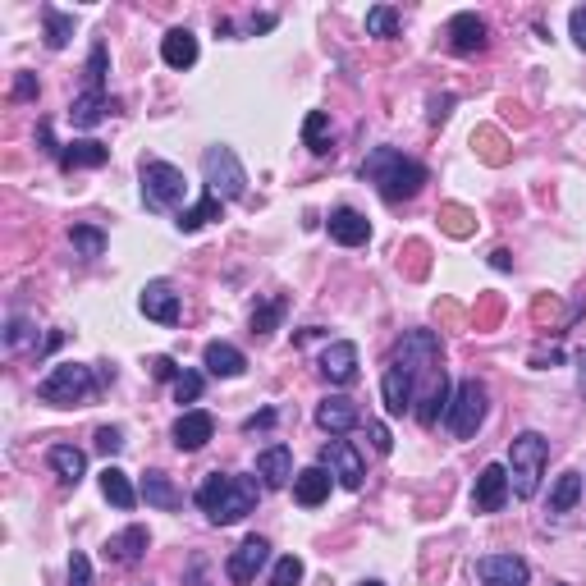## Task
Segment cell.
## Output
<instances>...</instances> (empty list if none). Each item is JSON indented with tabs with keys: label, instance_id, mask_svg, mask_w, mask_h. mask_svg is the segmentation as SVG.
<instances>
[{
	"label": "cell",
	"instance_id": "6da1fadb",
	"mask_svg": "<svg viewBox=\"0 0 586 586\" xmlns=\"http://www.w3.org/2000/svg\"><path fill=\"white\" fill-rule=\"evenodd\" d=\"M197 509L207 513L216 527H234L243 522L261 500V486L257 477H239V472H211L202 486H197Z\"/></svg>",
	"mask_w": 586,
	"mask_h": 586
},
{
	"label": "cell",
	"instance_id": "7a4b0ae2",
	"mask_svg": "<svg viewBox=\"0 0 586 586\" xmlns=\"http://www.w3.org/2000/svg\"><path fill=\"white\" fill-rule=\"evenodd\" d=\"M362 179H367V184L380 193V202L399 207V202H413V197L422 193L426 165L408 161V156L394 152V147H371L367 161H362Z\"/></svg>",
	"mask_w": 586,
	"mask_h": 586
},
{
	"label": "cell",
	"instance_id": "3957f363",
	"mask_svg": "<svg viewBox=\"0 0 586 586\" xmlns=\"http://www.w3.org/2000/svg\"><path fill=\"white\" fill-rule=\"evenodd\" d=\"M545 463H550V440L541 431H522L509 440V486L518 500H532L541 490Z\"/></svg>",
	"mask_w": 586,
	"mask_h": 586
},
{
	"label": "cell",
	"instance_id": "277c9868",
	"mask_svg": "<svg viewBox=\"0 0 586 586\" xmlns=\"http://www.w3.org/2000/svg\"><path fill=\"white\" fill-rule=\"evenodd\" d=\"M97 376H92V367H83V362H60V367L46 371V380L37 385V399L51 403V408H83V403L97 399Z\"/></svg>",
	"mask_w": 586,
	"mask_h": 586
},
{
	"label": "cell",
	"instance_id": "5b68a950",
	"mask_svg": "<svg viewBox=\"0 0 586 586\" xmlns=\"http://www.w3.org/2000/svg\"><path fill=\"white\" fill-rule=\"evenodd\" d=\"M202 179H207V193H216L220 202H239L248 193V170L234 156V147H207L202 152Z\"/></svg>",
	"mask_w": 586,
	"mask_h": 586
},
{
	"label": "cell",
	"instance_id": "8992f818",
	"mask_svg": "<svg viewBox=\"0 0 586 586\" xmlns=\"http://www.w3.org/2000/svg\"><path fill=\"white\" fill-rule=\"evenodd\" d=\"M486 413H490V390L472 376V380H463V385L454 390V399H449L445 426L458 435V440H472V435L481 431V422H486Z\"/></svg>",
	"mask_w": 586,
	"mask_h": 586
},
{
	"label": "cell",
	"instance_id": "52a82bcc",
	"mask_svg": "<svg viewBox=\"0 0 586 586\" xmlns=\"http://www.w3.org/2000/svg\"><path fill=\"white\" fill-rule=\"evenodd\" d=\"M188 197V179L170 161H142V202L147 211H170Z\"/></svg>",
	"mask_w": 586,
	"mask_h": 586
},
{
	"label": "cell",
	"instance_id": "ba28073f",
	"mask_svg": "<svg viewBox=\"0 0 586 586\" xmlns=\"http://www.w3.org/2000/svg\"><path fill=\"white\" fill-rule=\"evenodd\" d=\"M380 394H385V413H390V417L413 413V403H417V380H413V371H408L399 358H394V353H390V362H385V380H380Z\"/></svg>",
	"mask_w": 586,
	"mask_h": 586
},
{
	"label": "cell",
	"instance_id": "9c48e42d",
	"mask_svg": "<svg viewBox=\"0 0 586 586\" xmlns=\"http://www.w3.org/2000/svg\"><path fill=\"white\" fill-rule=\"evenodd\" d=\"M321 467H326L344 490H362V477H367V463H362V454L348 445V440H330V445L321 449Z\"/></svg>",
	"mask_w": 586,
	"mask_h": 586
},
{
	"label": "cell",
	"instance_id": "30bf717a",
	"mask_svg": "<svg viewBox=\"0 0 586 586\" xmlns=\"http://www.w3.org/2000/svg\"><path fill=\"white\" fill-rule=\"evenodd\" d=\"M513 486H509V467L504 463H486L481 467L477 486H472V509L477 513H500L504 504H509Z\"/></svg>",
	"mask_w": 586,
	"mask_h": 586
},
{
	"label": "cell",
	"instance_id": "8fae6325",
	"mask_svg": "<svg viewBox=\"0 0 586 586\" xmlns=\"http://www.w3.org/2000/svg\"><path fill=\"white\" fill-rule=\"evenodd\" d=\"M477 577H481V586H527L532 582V568L518 554H481Z\"/></svg>",
	"mask_w": 586,
	"mask_h": 586
},
{
	"label": "cell",
	"instance_id": "7c38bea8",
	"mask_svg": "<svg viewBox=\"0 0 586 586\" xmlns=\"http://www.w3.org/2000/svg\"><path fill=\"white\" fill-rule=\"evenodd\" d=\"M266 564H271V545L261 541V536H248L239 550L229 554L225 573H229V582H234V586H252V582H257V573H261Z\"/></svg>",
	"mask_w": 586,
	"mask_h": 586
},
{
	"label": "cell",
	"instance_id": "4fadbf2b",
	"mask_svg": "<svg viewBox=\"0 0 586 586\" xmlns=\"http://www.w3.org/2000/svg\"><path fill=\"white\" fill-rule=\"evenodd\" d=\"M170 435H174V449H179V454H197V449H207V440L216 435V417L202 413V408H184Z\"/></svg>",
	"mask_w": 586,
	"mask_h": 586
},
{
	"label": "cell",
	"instance_id": "5bb4252c",
	"mask_svg": "<svg viewBox=\"0 0 586 586\" xmlns=\"http://www.w3.org/2000/svg\"><path fill=\"white\" fill-rule=\"evenodd\" d=\"M138 307H142L147 321H156V326H174V321H179V293H174V284H165V280L142 284Z\"/></svg>",
	"mask_w": 586,
	"mask_h": 586
},
{
	"label": "cell",
	"instance_id": "9a60e30c",
	"mask_svg": "<svg viewBox=\"0 0 586 586\" xmlns=\"http://www.w3.org/2000/svg\"><path fill=\"white\" fill-rule=\"evenodd\" d=\"M445 37H449V51L454 55H477V51H486V19L472 14V10H463V14L449 19Z\"/></svg>",
	"mask_w": 586,
	"mask_h": 586
},
{
	"label": "cell",
	"instance_id": "2e32d148",
	"mask_svg": "<svg viewBox=\"0 0 586 586\" xmlns=\"http://www.w3.org/2000/svg\"><path fill=\"white\" fill-rule=\"evenodd\" d=\"M358 422H362V413H358V403L348 399V394H326V399L316 403V426H321V431L348 435Z\"/></svg>",
	"mask_w": 586,
	"mask_h": 586
},
{
	"label": "cell",
	"instance_id": "e0dca14e",
	"mask_svg": "<svg viewBox=\"0 0 586 586\" xmlns=\"http://www.w3.org/2000/svg\"><path fill=\"white\" fill-rule=\"evenodd\" d=\"M60 170L65 174H74V170H101V165L110 161V147L106 142H97V138H74V142H65L60 147Z\"/></svg>",
	"mask_w": 586,
	"mask_h": 586
},
{
	"label": "cell",
	"instance_id": "ac0fdd59",
	"mask_svg": "<svg viewBox=\"0 0 586 586\" xmlns=\"http://www.w3.org/2000/svg\"><path fill=\"white\" fill-rule=\"evenodd\" d=\"M321 376H326L330 385H353V380H358V344H348V339L326 344V353H321Z\"/></svg>",
	"mask_w": 586,
	"mask_h": 586
},
{
	"label": "cell",
	"instance_id": "d6986e66",
	"mask_svg": "<svg viewBox=\"0 0 586 586\" xmlns=\"http://www.w3.org/2000/svg\"><path fill=\"white\" fill-rule=\"evenodd\" d=\"M147 545H152V532L142 527V522H133V527H124V532H115L106 541V559L110 564H138L142 554H147Z\"/></svg>",
	"mask_w": 586,
	"mask_h": 586
},
{
	"label": "cell",
	"instance_id": "ffe728a7",
	"mask_svg": "<svg viewBox=\"0 0 586 586\" xmlns=\"http://www.w3.org/2000/svg\"><path fill=\"white\" fill-rule=\"evenodd\" d=\"M257 477L266 490H280L293 481V449L289 445H266L257 454Z\"/></svg>",
	"mask_w": 586,
	"mask_h": 586
},
{
	"label": "cell",
	"instance_id": "44dd1931",
	"mask_svg": "<svg viewBox=\"0 0 586 586\" xmlns=\"http://www.w3.org/2000/svg\"><path fill=\"white\" fill-rule=\"evenodd\" d=\"M202 367H207L216 380H234V376L248 371V358H243L234 344H225V339H211V344L202 348Z\"/></svg>",
	"mask_w": 586,
	"mask_h": 586
},
{
	"label": "cell",
	"instance_id": "7402d4cb",
	"mask_svg": "<svg viewBox=\"0 0 586 586\" xmlns=\"http://www.w3.org/2000/svg\"><path fill=\"white\" fill-rule=\"evenodd\" d=\"M330 239L344 243V248H362V243H371V220L353 207L330 211Z\"/></svg>",
	"mask_w": 586,
	"mask_h": 586
},
{
	"label": "cell",
	"instance_id": "603a6c76",
	"mask_svg": "<svg viewBox=\"0 0 586 586\" xmlns=\"http://www.w3.org/2000/svg\"><path fill=\"white\" fill-rule=\"evenodd\" d=\"M293 500L303 504V509H316V504L330 500V472L321 463L316 467H303L298 477H293Z\"/></svg>",
	"mask_w": 586,
	"mask_h": 586
},
{
	"label": "cell",
	"instance_id": "cb8c5ba5",
	"mask_svg": "<svg viewBox=\"0 0 586 586\" xmlns=\"http://www.w3.org/2000/svg\"><path fill=\"white\" fill-rule=\"evenodd\" d=\"M46 463H51V472L65 481V486H78V481L87 477V454L74 445H51L46 449Z\"/></svg>",
	"mask_w": 586,
	"mask_h": 586
},
{
	"label": "cell",
	"instance_id": "d4e9b609",
	"mask_svg": "<svg viewBox=\"0 0 586 586\" xmlns=\"http://www.w3.org/2000/svg\"><path fill=\"white\" fill-rule=\"evenodd\" d=\"M110 110H115V101L106 92H83V97L69 101V120H74V129H97Z\"/></svg>",
	"mask_w": 586,
	"mask_h": 586
},
{
	"label": "cell",
	"instance_id": "484cf974",
	"mask_svg": "<svg viewBox=\"0 0 586 586\" xmlns=\"http://www.w3.org/2000/svg\"><path fill=\"white\" fill-rule=\"evenodd\" d=\"M138 495L147 500V509H161V513H174L179 504H184V495L174 490V481L165 477V472H147L138 486Z\"/></svg>",
	"mask_w": 586,
	"mask_h": 586
},
{
	"label": "cell",
	"instance_id": "4316f807",
	"mask_svg": "<svg viewBox=\"0 0 586 586\" xmlns=\"http://www.w3.org/2000/svg\"><path fill=\"white\" fill-rule=\"evenodd\" d=\"M161 60L170 69H193L197 65V37L188 28H170L161 42Z\"/></svg>",
	"mask_w": 586,
	"mask_h": 586
},
{
	"label": "cell",
	"instance_id": "83f0119b",
	"mask_svg": "<svg viewBox=\"0 0 586 586\" xmlns=\"http://www.w3.org/2000/svg\"><path fill=\"white\" fill-rule=\"evenodd\" d=\"M101 495H106L115 509H124L129 513L133 504H138V490H133V481H129V472H120L115 463H106V472H101Z\"/></svg>",
	"mask_w": 586,
	"mask_h": 586
},
{
	"label": "cell",
	"instance_id": "f1b7e54d",
	"mask_svg": "<svg viewBox=\"0 0 586 586\" xmlns=\"http://www.w3.org/2000/svg\"><path fill=\"white\" fill-rule=\"evenodd\" d=\"M220 211H225V202H220L216 193H202V202L197 207H188V211H179V234H197V229L207 225V220H220Z\"/></svg>",
	"mask_w": 586,
	"mask_h": 586
},
{
	"label": "cell",
	"instance_id": "f546056e",
	"mask_svg": "<svg viewBox=\"0 0 586 586\" xmlns=\"http://www.w3.org/2000/svg\"><path fill=\"white\" fill-rule=\"evenodd\" d=\"M42 23H46V46H51V51H65L69 37H74V14L55 10V5H42Z\"/></svg>",
	"mask_w": 586,
	"mask_h": 586
},
{
	"label": "cell",
	"instance_id": "4dcf8cb0",
	"mask_svg": "<svg viewBox=\"0 0 586 586\" xmlns=\"http://www.w3.org/2000/svg\"><path fill=\"white\" fill-rule=\"evenodd\" d=\"M582 500V472H564L550 490V513H573Z\"/></svg>",
	"mask_w": 586,
	"mask_h": 586
},
{
	"label": "cell",
	"instance_id": "1f68e13d",
	"mask_svg": "<svg viewBox=\"0 0 586 586\" xmlns=\"http://www.w3.org/2000/svg\"><path fill=\"white\" fill-rule=\"evenodd\" d=\"M303 142H307V152H316V156L330 152V115L326 110H312L303 120Z\"/></svg>",
	"mask_w": 586,
	"mask_h": 586
},
{
	"label": "cell",
	"instance_id": "d6a6232c",
	"mask_svg": "<svg viewBox=\"0 0 586 586\" xmlns=\"http://www.w3.org/2000/svg\"><path fill=\"white\" fill-rule=\"evenodd\" d=\"M5 348H10V353L37 348V353H42V344H37V326L28 321V316H10V326H5Z\"/></svg>",
	"mask_w": 586,
	"mask_h": 586
},
{
	"label": "cell",
	"instance_id": "836d02e7",
	"mask_svg": "<svg viewBox=\"0 0 586 586\" xmlns=\"http://www.w3.org/2000/svg\"><path fill=\"white\" fill-rule=\"evenodd\" d=\"M69 243H74V252L78 257H101V252H106V234H101L97 225H74L69 229Z\"/></svg>",
	"mask_w": 586,
	"mask_h": 586
},
{
	"label": "cell",
	"instance_id": "e575fe53",
	"mask_svg": "<svg viewBox=\"0 0 586 586\" xmlns=\"http://www.w3.org/2000/svg\"><path fill=\"white\" fill-rule=\"evenodd\" d=\"M106 69H110V51L106 42H97L92 55H87V92H106Z\"/></svg>",
	"mask_w": 586,
	"mask_h": 586
},
{
	"label": "cell",
	"instance_id": "d590c367",
	"mask_svg": "<svg viewBox=\"0 0 586 586\" xmlns=\"http://www.w3.org/2000/svg\"><path fill=\"white\" fill-rule=\"evenodd\" d=\"M367 33L371 37H394L399 33V10H394V5H376V10H367Z\"/></svg>",
	"mask_w": 586,
	"mask_h": 586
},
{
	"label": "cell",
	"instance_id": "8d00e7d4",
	"mask_svg": "<svg viewBox=\"0 0 586 586\" xmlns=\"http://www.w3.org/2000/svg\"><path fill=\"white\" fill-rule=\"evenodd\" d=\"M280 316H284V298H266V303L252 312V335H271V330L280 326Z\"/></svg>",
	"mask_w": 586,
	"mask_h": 586
},
{
	"label": "cell",
	"instance_id": "74e56055",
	"mask_svg": "<svg viewBox=\"0 0 586 586\" xmlns=\"http://www.w3.org/2000/svg\"><path fill=\"white\" fill-rule=\"evenodd\" d=\"M303 582V559L298 554H280L271 568V586H298Z\"/></svg>",
	"mask_w": 586,
	"mask_h": 586
},
{
	"label": "cell",
	"instance_id": "f35d334b",
	"mask_svg": "<svg viewBox=\"0 0 586 586\" xmlns=\"http://www.w3.org/2000/svg\"><path fill=\"white\" fill-rule=\"evenodd\" d=\"M202 385H207L202 371H184V376L174 380V403H197L202 399Z\"/></svg>",
	"mask_w": 586,
	"mask_h": 586
},
{
	"label": "cell",
	"instance_id": "ab89813d",
	"mask_svg": "<svg viewBox=\"0 0 586 586\" xmlns=\"http://www.w3.org/2000/svg\"><path fill=\"white\" fill-rule=\"evenodd\" d=\"M97 449L106 458L120 454V449H124V431H120V426H101V431H97Z\"/></svg>",
	"mask_w": 586,
	"mask_h": 586
},
{
	"label": "cell",
	"instance_id": "60d3db41",
	"mask_svg": "<svg viewBox=\"0 0 586 586\" xmlns=\"http://www.w3.org/2000/svg\"><path fill=\"white\" fill-rule=\"evenodd\" d=\"M69 586H92V564H87V554L74 550V559H69Z\"/></svg>",
	"mask_w": 586,
	"mask_h": 586
},
{
	"label": "cell",
	"instance_id": "b9f144b4",
	"mask_svg": "<svg viewBox=\"0 0 586 586\" xmlns=\"http://www.w3.org/2000/svg\"><path fill=\"white\" fill-rule=\"evenodd\" d=\"M568 33H573L577 51H586V5H577V10L568 14Z\"/></svg>",
	"mask_w": 586,
	"mask_h": 586
},
{
	"label": "cell",
	"instance_id": "7bdbcfd3",
	"mask_svg": "<svg viewBox=\"0 0 586 586\" xmlns=\"http://www.w3.org/2000/svg\"><path fill=\"white\" fill-rule=\"evenodd\" d=\"M147 367H152V376H156V380H179V376H184V367H179L174 358H165V353H161V358H152Z\"/></svg>",
	"mask_w": 586,
	"mask_h": 586
},
{
	"label": "cell",
	"instance_id": "ee69618b",
	"mask_svg": "<svg viewBox=\"0 0 586 586\" xmlns=\"http://www.w3.org/2000/svg\"><path fill=\"white\" fill-rule=\"evenodd\" d=\"M42 87H37V74H19L14 78V101H33Z\"/></svg>",
	"mask_w": 586,
	"mask_h": 586
},
{
	"label": "cell",
	"instance_id": "f6af8a7d",
	"mask_svg": "<svg viewBox=\"0 0 586 586\" xmlns=\"http://www.w3.org/2000/svg\"><path fill=\"white\" fill-rule=\"evenodd\" d=\"M371 445H376V454H390V449H394L390 426H385V422H371Z\"/></svg>",
	"mask_w": 586,
	"mask_h": 586
},
{
	"label": "cell",
	"instance_id": "bcb514c9",
	"mask_svg": "<svg viewBox=\"0 0 586 586\" xmlns=\"http://www.w3.org/2000/svg\"><path fill=\"white\" fill-rule=\"evenodd\" d=\"M449 110H454V97H431V124H445Z\"/></svg>",
	"mask_w": 586,
	"mask_h": 586
},
{
	"label": "cell",
	"instance_id": "7dc6e473",
	"mask_svg": "<svg viewBox=\"0 0 586 586\" xmlns=\"http://www.w3.org/2000/svg\"><path fill=\"white\" fill-rule=\"evenodd\" d=\"M266 426H275V408H266V413L248 417V422H243V431H266Z\"/></svg>",
	"mask_w": 586,
	"mask_h": 586
},
{
	"label": "cell",
	"instance_id": "c3c4849f",
	"mask_svg": "<svg viewBox=\"0 0 586 586\" xmlns=\"http://www.w3.org/2000/svg\"><path fill=\"white\" fill-rule=\"evenodd\" d=\"M275 23H280L275 14H252V19H248V33H271Z\"/></svg>",
	"mask_w": 586,
	"mask_h": 586
},
{
	"label": "cell",
	"instance_id": "681fc988",
	"mask_svg": "<svg viewBox=\"0 0 586 586\" xmlns=\"http://www.w3.org/2000/svg\"><path fill=\"white\" fill-rule=\"evenodd\" d=\"M37 142H42V152H51V156H60V147H55V138H51V124H37Z\"/></svg>",
	"mask_w": 586,
	"mask_h": 586
},
{
	"label": "cell",
	"instance_id": "f907efd6",
	"mask_svg": "<svg viewBox=\"0 0 586 586\" xmlns=\"http://www.w3.org/2000/svg\"><path fill=\"white\" fill-rule=\"evenodd\" d=\"M490 266H495V271H509V266H513V257H509V252H490Z\"/></svg>",
	"mask_w": 586,
	"mask_h": 586
},
{
	"label": "cell",
	"instance_id": "816d5d0a",
	"mask_svg": "<svg viewBox=\"0 0 586 586\" xmlns=\"http://www.w3.org/2000/svg\"><path fill=\"white\" fill-rule=\"evenodd\" d=\"M577 394H582V399H586V353H582V358H577Z\"/></svg>",
	"mask_w": 586,
	"mask_h": 586
},
{
	"label": "cell",
	"instance_id": "f5cc1de1",
	"mask_svg": "<svg viewBox=\"0 0 586 586\" xmlns=\"http://www.w3.org/2000/svg\"><path fill=\"white\" fill-rule=\"evenodd\" d=\"M362 586H385V582H362Z\"/></svg>",
	"mask_w": 586,
	"mask_h": 586
}]
</instances>
